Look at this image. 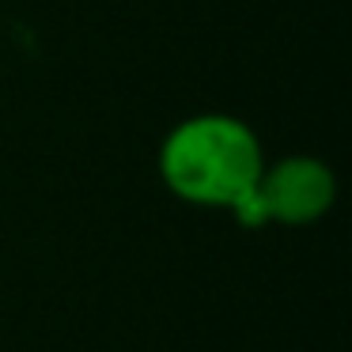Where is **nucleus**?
Listing matches in <instances>:
<instances>
[{
    "mask_svg": "<svg viewBox=\"0 0 352 352\" xmlns=\"http://www.w3.org/2000/svg\"><path fill=\"white\" fill-rule=\"evenodd\" d=\"M337 178L314 155H288V160L265 163L258 178V201L265 223H284V228H307L318 223L333 208Z\"/></svg>",
    "mask_w": 352,
    "mask_h": 352,
    "instance_id": "f03ea898",
    "label": "nucleus"
},
{
    "mask_svg": "<svg viewBox=\"0 0 352 352\" xmlns=\"http://www.w3.org/2000/svg\"><path fill=\"white\" fill-rule=\"evenodd\" d=\"M265 152L258 133L231 114H193L167 133L160 178L175 197L205 208H235L254 193Z\"/></svg>",
    "mask_w": 352,
    "mask_h": 352,
    "instance_id": "f257e3e1",
    "label": "nucleus"
}]
</instances>
